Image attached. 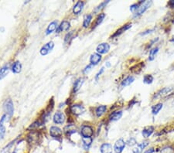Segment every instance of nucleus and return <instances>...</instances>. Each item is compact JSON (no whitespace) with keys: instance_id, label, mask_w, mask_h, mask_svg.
<instances>
[{"instance_id":"18","label":"nucleus","mask_w":174,"mask_h":153,"mask_svg":"<svg viewBox=\"0 0 174 153\" xmlns=\"http://www.w3.org/2000/svg\"><path fill=\"white\" fill-rule=\"evenodd\" d=\"M122 116V111H115V112L111 113L110 116H109V120L110 121H118L119 120Z\"/></svg>"},{"instance_id":"39","label":"nucleus","mask_w":174,"mask_h":153,"mask_svg":"<svg viewBox=\"0 0 174 153\" xmlns=\"http://www.w3.org/2000/svg\"><path fill=\"white\" fill-rule=\"evenodd\" d=\"M152 31H153V29H149V30H146V31L142 33L140 35H141V36H145V35H146V34H149V33H152Z\"/></svg>"},{"instance_id":"20","label":"nucleus","mask_w":174,"mask_h":153,"mask_svg":"<svg viewBox=\"0 0 174 153\" xmlns=\"http://www.w3.org/2000/svg\"><path fill=\"white\" fill-rule=\"evenodd\" d=\"M21 70H22V65H21L20 62L19 61L15 62L12 67V71L14 74H19V73L21 72Z\"/></svg>"},{"instance_id":"22","label":"nucleus","mask_w":174,"mask_h":153,"mask_svg":"<svg viewBox=\"0 0 174 153\" xmlns=\"http://www.w3.org/2000/svg\"><path fill=\"white\" fill-rule=\"evenodd\" d=\"M84 83V79L83 78H79L77 79V81H75L74 84V92H77L79 89L81 88L82 84Z\"/></svg>"},{"instance_id":"36","label":"nucleus","mask_w":174,"mask_h":153,"mask_svg":"<svg viewBox=\"0 0 174 153\" xmlns=\"http://www.w3.org/2000/svg\"><path fill=\"white\" fill-rule=\"evenodd\" d=\"M93 65H91V64H90V65H88L86 67L84 68V70H83V72H84V74H88L90 70H91V68H92Z\"/></svg>"},{"instance_id":"16","label":"nucleus","mask_w":174,"mask_h":153,"mask_svg":"<svg viewBox=\"0 0 174 153\" xmlns=\"http://www.w3.org/2000/svg\"><path fill=\"white\" fill-rule=\"evenodd\" d=\"M56 29H57V22L54 21L52 23H50L47 26V28L46 29V34L49 35V34L52 33L53 32H54Z\"/></svg>"},{"instance_id":"13","label":"nucleus","mask_w":174,"mask_h":153,"mask_svg":"<svg viewBox=\"0 0 174 153\" xmlns=\"http://www.w3.org/2000/svg\"><path fill=\"white\" fill-rule=\"evenodd\" d=\"M70 28V23L68 21H63L61 23V25L59 26L58 28L57 29V33H61L63 31H68V29Z\"/></svg>"},{"instance_id":"40","label":"nucleus","mask_w":174,"mask_h":153,"mask_svg":"<svg viewBox=\"0 0 174 153\" xmlns=\"http://www.w3.org/2000/svg\"><path fill=\"white\" fill-rule=\"evenodd\" d=\"M168 6L170 7V8H174V0H171L170 2H168Z\"/></svg>"},{"instance_id":"38","label":"nucleus","mask_w":174,"mask_h":153,"mask_svg":"<svg viewBox=\"0 0 174 153\" xmlns=\"http://www.w3.org/2000/svg\"><path fill=\"white\" fill-rule=\"evenodd\" d=\"M104 67L101 68V70H99V72L97 73V74H96V76H95V79H96V81H97V79H98V77H99V76H101V74H102V73L104 72Z\"/></svg>"},{"instance_id":"29","label":"nucleus","mask_w":174,"mask_h":153,"mask_svg":"<svg viewBox=\"0 0 174 153\" xmlns=\"http://www.w3.org/2000/svg\"><path fill=\"white\" fill-rule=\"evenodd\" d=\"M153 81V76L150 74H146L143 77V82L147 84H150Z\"/></svg>"},{"instance_id":"34","label":"nucleus","mask_w":174,"mask_h":153,"mask_svg":"<svg viewBox=\"0 0 174 153\" xmlns=\"http://www.w3.org/2000/svg\"><path fill=\"white\" fill-rule=\"evenodd\" d=\"M148 145H149V142H148V141H144V142H143L142 143H140V144L138 146L140 147L142 149H144Z\"/></svg>"},{"instance_id":"4","label":"nucleus","mask_w":174,"mask_h":153,"mask_svg":"<svg viewBox=\"0 0 174 153\" xmlns=\"http://www.w3.org/2000/svg\"><path fill=\"white\" fill-rule=\"evenodd\" d=\"M81 134L83 138H91L94 134V131H93L92 128L89 125H83L81 131Z\"/></svg>"},{"instance_id":"33","label":"nucleus","mask_w":174,"mask_h":153,"mask_svg":"<svg viewBox=\"0 0 174 153\" xmlns=\"http://www.w3.org/2000/svg\"><path fill=\"white\" fill-rule=\"evenodd\" d=\"M127 145H129V146H133L135 145L136 144V140L134 138H129L128 141H127Z\"/></svg>"},{"instance_id":"23","label":"nucleus","mask_w":174,"mask_h":153,"mask_svg":"<svg viewBox=\"0 0 174 153\" xmlns=\"http://www.w3.org/2000/svg\"><path fill=\"white\" fill-rule=\"evenodd\" d=\"M107 110V106L105 105H101L98 106L96 110H95V113H96V115L97 117H101L103 114H104Z\"/></svg>"},{"instance_id":"28","label":"nucleus","mask_w":174,"mask_h":153,"mask_svg":"<svg viewBox=\"0 0 174 153\" xmlns=\"http://www.w3.org/2000/svg\"><path fill=\"white\" fill-rule=\"evenodd\" d=\"M158 51H159L158 47L153 48V49H152V50H150V52H149V61H153L154 59H155V57H156V54H157Z\"/></svg>"},{"instance_id":"11","label":"nucleus","mask_w":174,"mask_h":153,"mask_svg":"<svg viewBox=\"0 0 174 153\" xmlns=\"http://www.w3.org/2000/svg\"><path fill=\"white\" fill-rule=\"evenodd\" d=\"M7 117L6 115H4L0 119V140L4 138L5 134H6V128L4 125V122L6 118Z\"/></svg>"},{"instance_id":"10","label":"nucleus","mask_w":174,"mask_h":153,"mask_svg":"<svg viewBox=\"0 0 174 153\" xmlns=\"http://www.w3.org/2000/svg\"><path fill=\"white\" fill-rule=\"evenodd\" d=\"M65 120V117L63 113L61 111H57L55 113V115H54V122L55 124H63Z\"/></svg>"},{"instance_id":"12","label":"nucleus","mask_w":174,"mask_h":153,"mask_svg":"<svg viewBox=\"0 0 174 153\" xmlns=\"http://www.w3.org/2000/svg\"><path fill=\"white\" fill-rule=\"evenodd\" d=\"M101 61H102V56H101V54H97V53L93 54L90 57V64L93 66L97 65Z\"/></svg>"},{"instance_id":"2","label":"nucleus","mask_w":174,"mask_h":153,"mask_svg":"<svg viewBox=\"0 0 174 153\" xmlns=\"http://www.w3.org/2000/svg\"><path fill=\"white\" fill-rule=\"evenodd\" d=\"M174 92V88L169 87V88H164L163 89L159 90L157 93L155 94L153 97V99H159V98H163V97H166L170 96V95H173Z\"/></svg>"},{"instance_id":"8","label":"nucleus","mask_w":174,"mask_h":153,"mask_svg":"<svg viewBox=\"0 0 174 153\" xmlns=\"http://www.w3.org/2000/svg\"><path fill=\"white\" fill-rule=\"evenodd\" d=\"M109 50H110V46H109V44H108V43H101V44H99V45L97 46V49H96L97 54H107V53H109Z\"/></svg>"},{"instance_id":"42","label":"nucleus","mask_w":174,"mask_h":153,"mask_svg":"<svg viewBox=\"0 0 174 153\" xmlns=\"http://www.w3.org/2000/svg\"><path fill=\"white\" fill-rule=\"evenodd\" d=\"M172 41H173V42H174V37L172 39Z\"/></svg>"},{"instance_id":"7","label":"nucleus","mask_w":174,"mask_h":153,"mask_svg":"<svg viewBox=\"0 0 174 153\" xmlns=\"http://www.w3.org/2000/svg\"><path fill=\"white\" fill-rule=\"evenodd\" d=\"M125 147V143L123 141V139L120 138V139L117 140L116 143H115L114 149H115L116 153H122V151L124 150Z\"/></svg>"},{"instance_id":"1","label":"nucleus","mask_w":174,"mask_h":153,"mask_svg":"<svg viewBox=\"0 0 174 153\" xmlns=\"http://www.w3.org/2000/svg\"><path fill=\"white\" fill-rule=\"evenodd\" d=\"M152 1H141L138 3V8L134 13V17H139L143 15L152 5Z\"/></svg>"},{"instance_id":"24","label":"nucleus","mask_w":174,"mask_h":153,"mask_svg":"<svg viewBox=\"0 0 174 153\" xmlns=\"http://www.w3.org/2000/svg\"><path fill=\"white\" fill-rule=\"evenodd\" d=\"M82 142H83V146L87 150L89 149V147L92 143V138H82Z\"/></svg>"},{"instance_id":"9","label":"nucleus","mask_w":174,"mask_h":153,"mask_svg":"<svg viewBox=\"0 0 174 153\" xmlns=\"http://www.w3.org/2000/svg\"><path fill=\"white\" fill-rule=\"evenodd\" d=\"M50 135H51V137L59 138L62 136V131L58 127L53 126L50 129Z\"/></svg>"},{"instance_id":"6","label":"nucleus","mask_w":174,"mask_h":153,"mask_svg":"<svg viewBox=\"0 0 174 153\" xmlns=\"http://www.w3.org/2000/svg\"><path fill=\"white\" fill-rule=\"evenodd\" d=\"M54 43L52 41H50V42L45 44L43 47L41 48L40 54L42 55H43V56H45V55H47V54H48L49 53L52 51V50L54 49Z\"/></svg>"},{"instance_id":"17","label":"nucleus","mask_w":174,"mask_h":153,"mask_svg":"<svg viewBox=\"0 0 174 153\" xmlns=\"http://www.w3.org/2000/svg\"><path fill=\"white\" fill-rule=\"evenodd\" d=\"M84 3L81 1H79L76 3L74 6V9H73V12L74 14H79L82 11V9L84 8Z\"/></svg>"},{"instance_id":"37","label":"nucleus","mask_w":174,"mask_h":153,"mask_svg":"<svg viewBox=\"0 0 174 153\" xmlns=\"http://www.w3.org/2000/svg\"><path fill=\"white\" fill-rule=\"evenodd\" d=\"M142 151H143V149H141L139 146H137L136 148L132 149V152L133 153H142Z\"/></svg>"},{"instance_id":"26","label":"nucleus","mask_w":174,"mask_h":153,"mask_svg":"<svg viewBox=\"0 0 174 153\" xmlns=\"http://www.w3.org/2000/svg\"><path fill=\"white\" fill-rule=\"evenodd\" d=\"M9 67L8 66H6V67H3L0 69V81L2 80L4 78L5 76H6L8 74H9Z\"/></svg>"},{"instance_id":"5","label":"nucleus","mask_w":174,"mask_h":153,"mask_svg":"<svg viewBox=\"0 0 174 153\" xmlns=\"http://www.w3.org/2000/svg\"><path fill=\"white\" fill-rule=\"evenodd\" d=\"M70 110L74 115L79 116L84 112L85 109H84V106L81 105V104H74L70 107Z\"/></svg>"},{"instance_id":"21","label":"nucleus","mask_w":174,"mask_h":153,"mask_svg":"<svg viewBox=\"0 0 174 153\" xmlns=\"http://www.w3.org/2000/svg\"><path fill=\"white\" fill-rule=\"evenodd\" d=\"M134 81H135L134 76H127L126 78L122 81L121 86H122V87H126V86H129V85H130L132 83H133Z\"/></svg>"},{"instance_id":"32","label":"nucleus","mask_w":174,"mask_h":153,"mask_svg":"<svg viewBox=\"0 0 174 153\" xmlns=\"http://www.w3.org/2000/svg\"><path fill=\"white\" fill-rule=\"evenodd\" d=\"M161 153H174V150L170 146L165 147L161 150Z\"/></svg>"},{"instance_id":"41","label":"nucleus","mask_w":174,"mask_h":153,"mask_svg":"<svg viewBox=\"0 0 174 153\" xmlns=\"http://www.w3.org/2000/svg\"><path fill=\"white\" fill-rule=\"evenodd\" d=\"M154 152V149L153 148H150L149 149H147L146 151L144 153H153Z\"/></svg>"},{"instance_id":"35","label":"nucleus","mask_w":174,"mask_h":153,"mask_svg":"<svg viewBox=\"0 0 174 153\" xmlns=\"http://www.w3.org/2000/svg\"><path fill=\"white\" fill-rule=\"evenodd\" d=\"M138 3H136V4H133L131 6H130V10H131V12H132V13H135V12L136 11V9H137V8H138Z\"/></svg>"},{"instance_id":"27","label":"nucleus","mask_w":174,"mask_h":153,"mask_svg":"<svg viewBox=\"0 0 174 153\" xmlns=\"http://www.w3.org/2000/svg\"><path fill=\"white\" fill-rule=\"evenodd\" d=\"M91 19H92V16L91 15H86V16H84L83 26L84 28H87V27L89 26L90 22H91Z\"/></svg>"},{"instance_id":"31","label":"nucleus","mask_w":174,"mask_h":153,"mask_svg":"<svg viewBox=\"0 0 174 153\" xmlns=\"http://www.w3.org/2000/svg\"><path fill=\"white\" fill-rule=\"evenodd\" d=\"M104 17H105V14L104 13H101L98 16V17L97 18V19H96V23H95V26H97L98 25H100L101 23L103 22V20H104Z\"/></svg>"},{"instance_id":"3","label":"nucleus","mask_w":174,"mask_h":153,"mask_svg":"<svg viewBox=\"0 0 174 153\" xmlns=\"http://www.w3.org/2000/svg\"><path fill=\"white\" fill-rule=\"evenodd\" d=\"M3 107H4V110L6 111V115L9 118H11L13 117V115L14 114V105H13V102L11 99H6V102H4V104H3Z\"/></svg>"},{"instance_id":"14","label":"nucleus","mask_w":174,"mask_h":153,"mask_svg":"<svg viewBox=\"0 0 174 153\" xmlns=\"http://www.w3.org/2000/svg\"><path fill=\"white\" fill-rule=\"evenodd\" d=\"M132 27V24L131 23H129V24H127V25H124L122 27H121L120 29H118L117 30V31L114 33V35L111 37H116V36H120L121 34H122L124 32H125L126 30H128L129 29H130Z\"/></svg>"},{"instance_id":"25","label":"nucleus","mask_w":174,"mask_h":153,"mask_svg":"<svg viewBox=\"0 0 174 153\" xmlns=\"http://www.w3.org/2000/svg\"><path fill=\"white\" fill-rule=\"evenodd\" d=\"M163 104L162 103H159L157 104H156V105H154L152 107V114H153L154 115H157L159 111H160V110L163 108Z\"/></svg>"},{"instance_id":"15","label":"nucleus","mask_w":174,"mask_h":153,"mask_svg":"<svg viewBox=\"0 0 174 153\" xmlns=\"http://www.w3.org/2000/svg\"><path fill=\"white\" fill-rule=\"evenodd\" d=\"M154 128L152 126H147L143 128V131H142V135L144 138H149L150 135L153 133Z\"/></svg>"},{"instance_id":"30","label":"nucleus","mask_w":174,"mask_h":153,"mask_svg":"<svg viewBox=\"0 0 174 153\" xmlns=\"http://www.w3.org/2000/svg\"><path fill=\"white\" fill-rule=\"evenodd\" d=\"M109 2V1H104V2H102V3H101V4H100L99 6H98L96 7V8H95V11H94V12H95V13H98V12H99L100 10H102V9H104V7L106 6L107 4H108Z\"/></svg>"},{"instance_id":"19","label":"nucleus","mask_w":174,"mask_h":153,"mask_svg":"<svg viewBox=\"0 0 174 153\" xmlns=\"http://www.w3.org/2000/svg\"><path fill=\"white\" fill-rule=\"evenodd\" d=\"M101 152L111 153L112 152V146L109 143H104L101 146Z\"/></svg>"}]
</instances>
